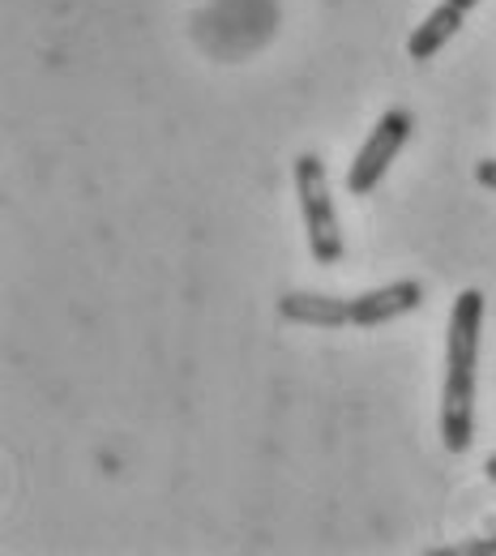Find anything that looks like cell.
<instances>
[{
  "mask_svg": "<svg viewBox=\"0 0 496 556\" xmlns=\"http://www.w3.org/2000/svg\"><path fill=\"white\" fill-rule=\"evenodd\" d=\"M467 553H475V556H496V535H488V540H480V544H471Z\"/></svg>",
  "mask_w": 496,
  "mask_h": 556,
  "instance_id": "obj_7",
  "label": "cell"
},
{
  "mask_svg": "<svg viewBox=\"0 0 496 556\" xmlns=\"http://www.w3.org/2000/svg\"><path fill=\"white\" fill-rule=\"evenodd\" d=\"M411 129H416V116H411L407 108H390V112H381V121L372 125V134L364 138V146L355 150L352 167H347V193H352V198H368V193L385 180L390 163L403 154V146H407V138H411Z\"/></svg>",
  "mask_w": 496,
  "mask_h": 556,
  "instance_id": "obj_4",
  "label": "cell"
},
{
  "mask_svg": "<svg viewBox=\"0 0 496 556\" xmlns=\"http://www.w3.org/2000/svg\"><path fill=\"white\" fill-rule=\"evenodd\" d=\"M488 300L480 287H467L449 304L445 326V386H441V441L449 454H467L475 441V364L484 339Z\"/></svg>",
  "mask_w": 496,
  "mask_h": 556,
  "instance_id": "obj_1",
  "label": "cell"
},
{
  "mask_svg": "<svg viewBox=\"0 0 496 556\" xmlns=\"http://www.w3.org/2000/svg\"><path fill=\"white\" fill-rule=\"evenodd\" d=\"M475 4H480V0H441L424 22L411 30V39H407V56L420 61V65L432 61V56L462 30V22H467V13H471Z\"/></svg>",
  "mask_w": 496,
  "mask_h": 556,
  "instance_id": "obj_5",
  "label": "cell"
},
{
  "mask_svg": "<svg viewBox=\"0 0 496 556\" xmlns=\"http://www.w3.org/2000/svg\"><path fill=\"white\" fill-rule=\"evenodd\" d=\"M291 180H295V198L304 214V231H308V253L317 266H339L347 244H343V227H339V210L330 198V176L326 163L317 154H300L291 163Z\"/></svg>",
  "mask_w": 496,
  "mask_h": 556,
  "instance_id": "obj_3",
  "label": "cell"
},
{
  "mask_svg": "<svg viewBox=\"0 0 496 556\" xmlns=\"http://www.w3.org/2000/svg\"><path fill=\"white\" fill-rule=\"evenodd\" d=\"M424 304V282L416 278H398L385 287H372L364 295H321V291H287L279 300V317L291 326H317V330H377L390 326L407 313H416Z\"/></svg>",
  "mask_w": 496,
  "mask_h": 556,
  "instance_id": "obj_2",
  "label": "cell"
},
{
  "mask_svg": "<svg viewBox=\"0 0 496 556\" xmlns=\"http://www.w3.org/2000/svg\"><path fill=\"white\" fill-rule=\"evenodd\" d=\"M484 476H488V480H493V484H496V454H493V458H488V463H484Z\"/></svg>",
  "mask_w": 496,
  "mask_h": 556,
  "instance_id": "obj_8",
  "label": "cell"
},
{
  "mask_svg": "<svg viewBox=\"0 0 496 556\" xmlns=\"http://www.w3.org/2000/svg\"><path fill=\"white\" fill-rule=\"evenodd\" d=\"M475 180L496 193V159H480V163H475Z\"/></svg>",
  "mask_w": 496,
  "mask_h": 556,
  "instance_id": "obj_6",
  "label": "cell"
}]
</instances>
